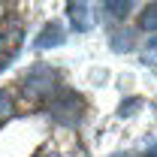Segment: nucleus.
Masks as SVG:
<instances>
[{
  "instance_id": "nucleus-3",
  "label": "nucleus",
  "mask_w": 157,
  "mask_h": 157,
  "mask_svg": "<svg viewBox=\"0 0 157 157\" xmlns=\"http://www.w3.org/2000/svg\"><path fill=\"white\" fill-rule=\"evenodd\" d=\"M82 109H85V103H82V97L73 94V91H60L58 97L52 100V112H55V118L63 121V124H76L78 118H82Z\"/></svg>"
},
{
  "instance_id": "nucleus-1",
  "label": "nucleus",
  "mask_w": 157,
  "mask_h": 157,
  "mask_svg": "<svg viewBox=\"0 0 157 157\" xmlns=\"http://www.w3.org/2000/svg\"><path fill=\"white\" fill-rule=\"evenodd\" d=\"M21 39H24V27H21L18 15H9L0 21V70H3V63H9L15 58Z\"/></svg>"
},
{
  "instance_id": "nucleus-7",
  "label": "nucleus",
  "mask_w": 157,
  "mask_h": 157,
  "mask_svg": "<svg viewBox=\"0 0 157 157\" xmlns=\"http://www.w3.org/2000/svg\"><path fill=\"white\" fill-rule=\"evenodd\" d=\"M142 27H145V30H157V3L142 12Z\"/></svg>"
},
{
  "instance_id": "nucleus-4",
  "label": "nucleus",
  "mask_w": 157,
  "mask_h": 157,
  "mask_svg": "<svg viewBox=\"0 0 157 157\" xmlns=\"http://www.w3.org/2000/svg\"><path fill=\"white\" fill-rule=\"evenodd\" d=\"M88 12H91V6H88V3H76V6H70V15H73V18L78 15V21H73L78 30H88V27H91V18H88Z\"/></svg>"
},
{
  "instance_id": "nucleus-9",
  "label": "nucleus",
  "mask_w": 157,
  "mask_h": 157,
  "mask_svg": "<svg viewBox=\"0 0 157 157\" xmlns=\"http://www.w3.org/2000/svg\"><path fill=\"white\" fill-rule=\"evenodd\" d=\"M36 157H58V154H52V151H42V154H36Z\"/></svg>"
},
{
  "instance_id": "nucleus-6",
  "label": "nucleus",
  "mask_w": 157,
  "mask_h": 157,
  "mask_svg": "<svg viewBox=\"0 0 157 157\" xmlns=\"http://www.w3.org/2000/svg\"><path fill=\"white\" fill-rule=\"evenodd\" d=\"M9 115H12V97L6 91H0V127L9 121Z\"/></svg>"
},
{
  "instance_id": "nucleus-5",
  "label": "nucleus",
  "mask_w": 157,
  "mask_h": 157,
  "mask_svg": "<svg viewBox=\"0 0 157 157\" xmlns=\"http://www.w3.org/2000/svg\"><path fill=\"white\" fill-rule=\"evenodd\" d=\"M60 36H63V33H60V27H58V24H48V27L39 33L36 45H42V48H48V45H58V42H60Z\"/></svg>"
},
{
  "instance_id": "nucleus-2",
  "label": "nucleus",
  "mask_w": 157,
  "mask_h": 157,
  "mask_svg": "<svg viewBox=\"0 0 157 157\" xmlns=\"http://www.w3.org/2000/svg\"><path fill=\"white\" fill-rule=\"evenodd\" d=\"M24 94L27 97H48L52 94V88H55V70L52 67H45V63H36L27 76H24Z\"/></svg>"
},
{
  "instance_id": "nucleus-8",
  "label": "nucleus",
  "mask_w": 157,
  "mask_h": 157,
  "mask_svg": "<svg viewBox=\"0 0 157 157\" xmlns=\"http://www.w3.org/2000/svg\"><path fill=\"white\" fill-rule=\"evenodd\" d=\"M103 12H109L112 18H121L130 12V3H103Z\"/></svg>"
}]
</instances>
